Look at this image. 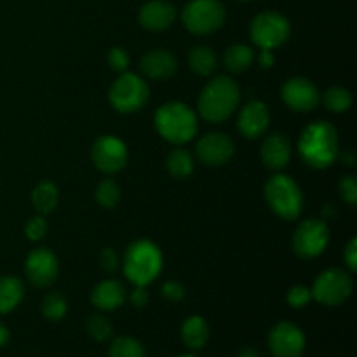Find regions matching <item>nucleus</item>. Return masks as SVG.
Listing matches in <instances>:
<instances>
[{"mask_svg":"<svg viewBox=\"0 0 357 357\" xmlns=\"http://www.w3.org/2000/svg\"><path fill=\"white\" fill-rule=\"evenodd\" d=\"M185 28L194 35H209L225 23V7L218 0H190L181 13Z\"/></svg>","mask_w":357,"mask_h":357,"instance_id":"nucleus-6","label":"nucleus"},{"mask_svg":"<svg viewBox=\"0 0 357 357\" xmlns=\"http://www.w3.org/2000/svg\"><path fill=\"white\" fill-rule=\"evenodd\" d=\"M300 155L309 166L324 169L338 157V135L330 122H314L307 126L298 142Z\"/></svg>","mask_w":357,"mask_h":357,"instance_id":"nucleus-1","label":"nucleus"},{"mask_svg":"<svg viewBox=\"0 0 357 357\" xmlns=\"http://www.w3.org/2000/svg\"><path fill=\"white\" fill-rule=\"evenodd\" d=\"M166 166L174 178H187L194 171V159L188 150L176 149L167 155Z\"/></svg>","mask_w":357,"mask_h":357,"instance_id":"nucleus-26","label":"nucleus"},{"mask_svg":"<svg viewBox=\"0 0 357 357\" xmlns=\"http://www.w3.org/2000/svg\"><path fill=\"white\" fill-rule=\"evenodd\" d=\"M195 152L201 162L208 166H222L234 155V142L225 132H209L199 139Z\"/></svg>","mask_w":357,"mask_h":357,"instance_id":"nucleus-15","label":"nucleus"},{"mask_svg":"<svg viewBox=\"0 0 357 357\" xmlns=\"http://www.w3.org/2000/svg\"><path fill=\"white\" fill-rule=\"evenodd\" d=\"M24 271L31 284L37 288H49L58 278V258L47 248H37L28 255Z\"/></svg>","mask_w":357,"mask_h":357,"instance_id":"nucleus-13","label":"nucleus"},{"mask_svg":"<svg viewBox=\"0 0 357 357\" xmlns=\"http://www.w3.org/2000/svg\"><path fill=\"white\" fill-rule=\"evenodd\" d=\"M174 17H176V10L166 0H152L146 2L145 6L139 9L138 21L143 28L152 31H162L173 24Z\"/></svg>","mask_w":357,"mask_h":357,"instance_id":"nucleus-17","label":"nucleus"},{"mask_svg":"<svg viewBox=\"0 0 357 357\" xmlns=\"http://www.w3.org/2000/svg\"><path fill=\"white\" fill-rule=\"evenodd\" d=\"M241 91L232 79L220 75L209 80L199 96V114L208 122H222L234 114Z\"/></svg>","mask_w":357,"mask_h":357,"instance_id":"nucleus-2","label":"nucleus"},{"mask_svg":"<svg viewBox=\"0 0 357 357\" xmlns=\"http://www.w3.org/2000/svg\"><path fill=\"white\" fill-rule=\"evenodd\" d=\"M253 51L251 47L244 44H236L230 45L229 49L225 51V66L229 72L232 73H241L244 70H248L253 63Z\"/></svg>","mask_w":357,"mask_h":357,"instance_id":"nucleus-25","label":"nucleus"},{"mask_svg":"<svg viewBox=\"0 0 357 357\" xmlns=\"http://www.w3.org/2000/svg\"><path fill=\"white\" fill-rule=\"evenodd\" d=\"M162 295L166 296L167 300H171V302H180L185 296L183 284H180V282L176 281H167L166 284L162 286Z\"/></svg>","mask_w":357,"mask_h":357,"instance_id":"nucleus-36","label":"nucleus"},{"mask_svg":"<svg viewBox=\"0 0 357 357\" xmlns=\"http://www.w3.org/2000/svg\"><path fill=\"white\" fill-rule=\"evenodd\" d=\"M265 199L278 216L284 220L298 218L303 209V195L293 178L278 174L265 185Z\"/></svg>","mask_w":357,"mask_h":357,"instance_id":"nucleus-5","label":"nucleus"},{"mask_svg":"<svg viewBox=\"0 0 357 357\" xmlns=\"http://www.w3.org/2000/svg\"><path fill=\"white\" fill-rule=\"evenodd\" d=\"M340 194L345 201L351 206H356L357 202V180L356 176L349 174V176L342 178L340 180Z\"/></svg>","mask_w":357,"mask_h":357,"instance_id":"nucleus-34","label":"nucleus"},{"mask_svg":"<svg viewBox=\"0 0 357 357\" xmlns=\"http://www.w3.org/2000/svg\"><path fill=\"white\" fill-rule=\"evenodd\" d=\"M96 201L101 208H115L121 201V188L114 180H103L96 188Z\"/></svg>","mask_w":357,"mask_h":357,"instance_id":"nucleus-30","label":"nucleus"},{"mask_svg":"<svg viewBox=\"0 0 357 357\" xmlns=\"http://www.w3.org/2000/svg\"><path fill=\"white\" fill-rule=\"evenodd\" d=\"M31 202H33V208L40 215H47V213L54 211V208L58 206V188H56V185L47 180L40 181L31 192Z\"/></svg>","mask_w":357,"mask_h":357,"instance_id":"nucleus-23","label":"nucleus"},{"mask_svg":"<svg viewBox=\"0 0 357 357\" xmlns=\"http://www.w3.org/2000/svg\"><path fill=\"white\" fill-rule=\"evenodd\" d=\"M131 302L135 307H143L149 302V291L145 289V286H136L135 291L131 293Z\"/></svg>","mask_w":357,"mask_h":357,"instance_id":"nucleus-39","label":"nucleus"},{"mask_svg":"<svg viewBox=\"0 0 357 357\" xmlns=\"http://www.w3.org/2000/svg\"><path fill=\"white\" fill-rule=\"evenodd\" d=\"M7 342H9V330H7V328L0 323V347H2V345H6Z\"/></svg>","mask_w":357,"mask_h":357,"instance_id":"nucleus-41","label":"nucleus"},{"mask_svg":"<svg viewBox=\"0 0 357 357\" xmlns=\"http://www.w3.org/2000/svg\"><path fill=\"white\" fill-rule=\"evenodd\" d=\"M100 260H101V267H103L107 272L117 271L119 258H117V253H115L112 248H105V250L101 251Z\"/></svg>","mask_w":357,"mask_h":357,"instance_id":"nucleus-37","label":"nucleus"},{"mask_svg":"<svg viewBox=\"0 0 357 357\" xmlns=\"http://www.w3.org/2000/svg\"><path fill=\"white\" fill-rule=\"evenodd\" d=\"M286 300H288V303L291 307H295V309H300V307H305L307 303L312 300V291H310L307 286H300V284L293 286V288L289 289Z\"/></svg>","mask_w":357,"mask_h":357,"instance_id":"nucleus-32","label":"nucleus"},{"mask_svg":"<svg viewBox=\"0 0 357 357\" xmlns=\"http://www.w3.org/2000/svg\"><path fill=\"white\" fill-rule=\"evenodd\" d=\"M178 68V61L169 51L153 49L142 58V70L146 77L155 80L169 79Z\"/></svg>","mask_w":357,"mask_h":357,"instance_id":"nucleus-19","label":"nucleus"},{"mask_svg":"<svg viewBox=\"0 0 357 357\" xmlns=\"http://www.w3.org/2000/svg\"><path fill=\"white\" fill-rule=\"evenodd\" d=\"M268 349L275 357H300L305 351V335L293 323H279L268 333Z\"/></svg>","mask_w":357,"mask_h":357,"instance_id":"nucleus-12","label":"nucleus"},{"mask_svg":"<svg viewBox=\"0 0 357 357\" xmlns=\"http://www.w3.org/2000/svg\"><path fill=\"white\" fill-rule=\"evenodd\" d=\"M108 63H110L112 68L117 70V72H124V70L129 66L128 52H126L122 47H114L110 52H108Z\"/></svg>","mask_w":357,"mask_h":357,"instance_id":"nucleus-35","label":"nucleus"},{"mask_svg":"<svg viewBox=\"0 0 357 357\" xmlns=\"http://www.w3.org/2000/svg\"><path fill=\"white\" fill-rule=\"evenodd\" d=\"M258 61H260V66H264V68H271V66L274 65L275 58H274V54H272L271 49H261Z\"/></svg>","mask_w":357,"mask_h":357,"instance_id":"nucleus-40","label":"nucleus"},{"mask_svg":"<svg viewBox=\"0 0 357 357\" xmlns=\"http://www.w3.org/2000/svg\"><path fill=\"white\" fill-rule=\"evenodd\" d=\"M87 333L98 342H105L114 335V328H112L110 321L103 316H91L86 323Z\"/></svg>","mask_w":357,"mask_h":357,"instance_id":"nucleus-31","label":"nucleus"},{"mask_svg":"<svg viewBox=\"0 0 357 357\" xmlns=\"http://www.w3.org/2000/svg\"><path fill=\"white\" fill-rule=\"evenodd\" d=\"M323 103L330 112L340 114V112L351 108L352 94L347 89H344V87H331V89H328L323 94Z\"/></svg>","mask_w":357,"mask_h":357,"instance_id":"nucleus-27","label":"nucleus"},{"mask_svg":"<svg viewBox=\"0 0 357 357\" xmlns=\"http://www.w3.org/2000/svg\"><path fill=\"white\" fill-rule=\"evenodd\" d=\"M91 302L101 310H115L126 302V288L119 281L107 279L94 286L91 293Z\"/></svg>","mask_w":357,"mask_h":357,"instance_id":"nucleus-20","label":"nucleus"},{"mask_svg":"<svg viewBox=\"0 0 357 357\" xmlns=\"http://www.w3.org/2000/svg\"><path fill=\"white\" fill-rule=\"evenodd\" d=\"M282 100L291 110L310 112L319 103V91L305 77H293L282 86Z\"/></svg>","mask_w":357,"mask_h":357,"instance_id":"nucleus-14","label":"nucleus"},{"mask_svg":"<svg viewBox=\"0 0 357 357\" xmlns=\"http://www.w3.org/2000/svg\"><path fill=\"white\" fill-rule=\"evenodd\" d=\"M110 357H145V349L131 337H119L112 342Z\"/></svg>","mask_w":357,"mask_h":357,"instance_id":"nucleus-28","label":"nucleus"},{"mask_svg":"<svg viewBox=\"0 0 357 357\" xmlns=\"http://www.w3.org/2000/svg\"><path fill=\"white\" fill-rule=\"evenodd\" d=\"M181 338L188 349H201L204 347L209 338L208 323L201 316L188 317L181 328Z\"/></svg>","mask_w":357,"mask_h":357,"instance_id":"nucleus-22","label":"nucleus"},{"mask_svg":"<svg viewBox=\"0 0 357 357\" xmlns=\"http://www.w3.org/2000/svg\"><path fill=\"white\" fill-rule=\"evenodd\" d=\"M188 66L201 77L211 75L216 68V54L208 45H197L188 52Z\"/></svg>","mask_w":357,"mask_h":357,"instance_id":"nucleus-24","label":"nucleus"},{"mask_svg":"<svg viewBox=\"0 0 357 357\" xmlns=\"http://www.w3.org/2000/svg\"><path fill=\"white\" fill-rule=\"evenodd\" d=\"M93 162L101 173H119L128 162V149L115 136H100L91 149Z\"/></svg>","mask_w":357,"mask_h":357,"instance_id":"nucleus-11","label":"nucleus"},{"mask_svg":"<svg viewBox=\"0 0 357 357\" xmlns=\"http://www.w3.org/2000/svg\"><path fill=\"white\" fill-rule=\"evenodd\" d=\"M178 357H195V356H192V354H183V356H178Z\"/></svg>","mask_w":357,"mask_h":357,"instance_id":"nucleus-43","label":"nucleus"},{"mask_svg":"<svg viewBox=\"0 0 357 357\" xmlns=\"http://www.w3.org/2000/svg\"><path fill=\"white\" fill-rule=\"evenodd\" d=\"M330 230L323 220L310 218L300 223L293 236V250L300 258H316L326 250Z\"/></svg>","mask_w":357,"mask_h":357,"instance_id":"nucleus-10","label":"nucleus"},{"mask_svg":"<svg viewBox=\"0 0 357 357\" xmlns=\"http://www.w3.org/2000/svg\"><path fill=\"white\" fill-rule=\"evenodd\" d=\"M237 357H260V356H258V352L255 351V349H244V351L239 352V356Z\"/></svg>","mask_w":357,"mask_h":357,"instance_id":"nucleus-42","label":"nucleus"},{"mask_svg":"<svg viewBox=\"0 0 357 357\" xmlns=\"http://www.w3.org/2000/svg\"><path fill=\"white\" fill-rule=\"evenodd\" d=\"M24 232H26V237L30 241H40L45 236V232H47V223H45L42 216H35V218H31L26 223Z\"/></svg>","mask_w":357,"mask_h":357,"instance_id":"nucleus-33","label":"nucleus"},{"mask_svg":"<svg viewBox=\"0 0 357 357\" xmlns=\"http://www.w3.org/2000/svg\"><path fill=\"white\" fill-rule=\"evenodd\" d=\"M344 258H345V264H347L349 271L356 272L357 271V239H352L351 243L347 244Z\"/></svg>","mask_w":357,"mask_h":357,"instance_id":"nucleus-38","label":"nucleus"},{"mask_svg":"<svg viewBox=\"0 0 357 357\" xmlns=\"http://www.w3.org/2000/svg\"><path fill=\"white\" fill-rule=\"evenodd\" d=\"M354 282L352 278L342 268H328L317 275L312 286V298L323 305H340L351 296Z\"/></svg>","mask_w":357,"mask_h":357,"instance_id":"nucleus-9","label":"nucleus"},{"mask_svg":"<svg viewBox=\"0 0 357 357\" xmlns=\"http://www.w3.org/2000/svg\"><path fill=\"white\" fill-rule=\"evenodd\" d=\"M155 128L164 139L171 143H187L197 135V117L180 101L162 105L155 114Z\"/></svg>","mask_w":357,"mask_h":357,"instance_id":"nucleus-4","label":"nucleus"},{"mask_svg":"<svg viewBox=\"0 0 357 357\" xmlns=\"http://www.w3.org/2000/svg\"><path fill=\"white\" fill-rule=\"evenodd\" d=\"M162 271V253L152 241H135L124 257V274L136 286H146Z\"/></svg>","mask_w":357,"mask_h":357,"instance_id":"nucleus-3","label":"nucleus"},{"mask_svg":"<svg viewBox=\"0 0 357 357\" xmlns=\"http://www.w3.org/2000/svg\"><path fill=\"white\" fill-rule=\"evenodd\" d=\"M150 89L145 80L136 73H122L110 87V103L122 114L139 110L149 101Z\"/></svg>","mask_w":357,"mask_h":357,"instance_id":"nucleus-7","label":"nucleus"},{"mask_svg":"<svg viewBox=\"0 0 357 357\" xmlns=\"http://www.w3.org/2000/svg\"><path fill=\"white\" fill-rule=\"evenodd\" d=\"M66 310H68V303H66V298L61 293H49L44 302H42V314L49 321L63 319Z\"/></svg>","mask_w":357,"mask_h":357,"instance_id":"nucleus-29","label":"nucleus"},{"mask_svg":"<svg viewBox=\"0 0 357 357\" xmlns=\"http://www.w3.org/2000/svg\"><path fill=\"white\" fill-rule=\"evenodd\" d=\"M24 296L23 282L13 275L0 278V314H7L16 309Z\"/></svg>","mask_w":357,"mask_h":357,"instance_id":"nucleus-21","label":"nucleus"},{"mask_svg":"<svg viewBox=\"0 0 357 357\" xmlns=\"http://www.w3.org/2000/svg\"><path fill=\"white\" fill-rule=\"evenodd\" d=\"M268 122H271V114H268L267 105L255 100L243 107L239 114V121H237V128H239L241 135L255 139L267 131Z\"/></svg>","mask_w":357,"mask_h":357,"instance_id":"nucleus-16","label":"nucleus"},{"mask_svg":"<svg viewBox=\"0 0 357 357\" xmlns=\"http://www.w3.org/2000/svg\"><path fill=\"white\" fill-rule=\"evenodd\" d=\"M291 159V143L282 132L267 136L261 145V160L268 169H282Z\"/></svg>","mask_w":357,"mask_h":357,"instance_id":"nucleus-18","label":"nucleus"},{"mask_svg":"<svg viewBox=\"0 0 357 357\" xmlns=\"http://www.w3.org/2000/svg\"><path fill=\"white\" fill-rule=\"evenodd\" d=\"M251 38L260 49H275L289 38V21L275 10H264L251 21Z\"/></svg>","mask_w":357,"mask_h":357,"instance_id":"nucleus-8","label":"nucleus"}]
</instances>
